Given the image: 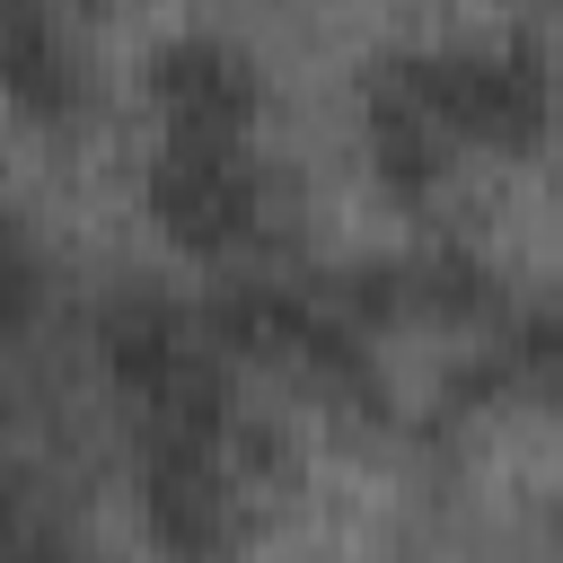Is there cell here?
I'll return each instance as SVG.
<instances>
[{"label": "cell", "mask_w": 563, "mask_h": 563, "mask_svg": "<svg viewBox=\"0 0 563 563\" xmlns=\"http://www.w3.org/2000/svg\"><path fill=\"white\" fill-rule=\"evenodd\" d=\"M97 361L114 378V396L141 413V431H176V440H229L238 422V361L211 343L202 308L167 299V290H114L97 308Z\"/></svg>", "instance_id": "obj_1"}, {"label": "cell", "mask_w": 563, "mask_h": 563, "mask_svg": "<svg viewBox=\"0 0 563 563\" xmlns=\"http://www.w3.org/2000/svg\"><path fill=\"white\" fill-rule=\"evenodd\" d=\"M387 88H405L457 150H510L528 158L545 141V44L501 35V44H431V53H378L369 62Z\"/></svg>", "instance_id": "obj_2"}, {"label": "cell", "mask_w": 563, "mask_h": 563, "mask_svg": "<svg viewBox=\"0 0 563 563\" xmlns=\"http://www.w3.org/2000/svg\"><path fill=\"white\" fill-rule=\"evenodd\" d=\"M141 202L158 238L194 264H229L273 238V176L246 141H220V132H167V150L141 176Z\"/></svg>", "instance_id": "obj_3"}, {"label": "cell", "mask_w": 563, "mask_h": 563, "mask_svg": "<svg viewBox=\"0 0 563 563\" xmlns=\"http://www.w3.org/2000/svg\"><path fill=\"white\" fill-rule=\"evenodd\" d=\"M141 484V528L167 563H229L246 545V466L229 457V440H176V431H141L132 457Z\"/></svg>", "instance_id": "obj_4"}, {"label": "cell", "mask_w": 563, "mask_h": 563, "mask_svg": "<svg viewBox=\"0 0 563 563\" xmlns=\"http://www.w3.org/2000/svg\"><path fill=\"white\" fill-rule=\"evenodd\" d=\"M150 97L167 114V132H220L246 141L264 123V70L255 53H238L229 35H167L150 53Z\"/></svg>", "instance_id": "obj_5"}, {"label": "cell", "mask_w": 563, "mask_h": 563, "mask_svg": "<svg viewBox=\"0 0 563 563\" xmlns=\"http://www.w3.org/2000/svg\"><path fill=\"white\" fill-rule=\"evenodd\" d=\"M0 97L26 123H70L88 106V62L62 26V0H0Z\"/></svg>", "instance_id": "obj_6"}, {"label": "cell", "mask_w": 563, "mask_h": 563, "mask_svg": "<svg viewBox=\"0 0 563 563\" xmlns=\"http://www.w3.org/2000/svg\"><path fill=\"white\" fill-rule=\"evenodd\" d=\"M361 132H369V167H378V185H387L396 202L440 194L449 167H457V141H449L405 88H387L378 70H361Z\"/></svg>", "instance_id": "obj_7"}, {"label": "cell", "mask_w": 563, "mask_h": 563, "mask_svg": "<svg viewBox=\"0 0 563 563\" xmlns=\"http://www.w3.org/2000/svg\"><path fill=\"white\" fill-rule=\"evenodd\" d=\"M396 273H405V325H501L510 317L493 264L466 246H422Z\"/></svg>", "instance_id": "obj_8"}, {"label": "cell", "mask_w": 563, "mask_h": 563, "mask_svg": "<svg viewBox=\"0 0 563 563\" xmlns=\"http://www.w3.org/2000/svg\"><path fill=\"white\" fill-rule=\"evenodd\" d=\"M493 352H501V369H510V396H545L554 369H563V325H554V308L510 317V334H493Z\"/></svg>", "instance_id": "obj_9"}, {"label": "cell", "mask_w": 563, "mask_h": 563, "mask_svg": "<svg viewBox=\"0 0 563 563\" xmlns=\"http://www.w3.org/2000/svg\"><path fill=\"white\" fill-rule=\"evenodd\" d=\"M35 299H44V264H35V246H26V229L0 211V352L35 325Z\"/></svg>", "instance_id": "obj_10"}, {"label": "cell", "mask_w": 563, "mask_h": 563, "mask_svg": "<svg viewBox=\"0 0 563 563\" xmlns=\"http://www.w3.org/2000/svg\"><path fill=\"white\" fill-rule=\"evenodd\" d=\"M0 563H88L44 510H26V501H0Z\"/></svg>", "instance_id": "obj_11"}]
</instances>
